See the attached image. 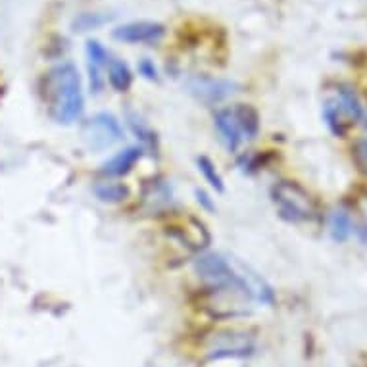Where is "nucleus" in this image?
<instances>
[{
    "mask_svg": "<svg viewBox=\"0 0 367 367\" xmlns=\"http://www.w3.org/2000/svg\"><path fill=\"white\" fill-rule=\"evenodd\" d=\"M45 100L50 118L58 123L77 122L85 110V96L81 87V76L69 62L52 67L47 76Z\"/></svg>",
    "mask_w": 367,
    "mask_h": 367,
    "instance_id": "f257e3e1",
    "label": "nucleus"
},
{
    "mask_svg": "<svg viewBox=\"0 0 367 367\" xmlns=\"http://www.w3.org/2000/svg\"><path fill=\"white\" fill-rule=\"evenodd\" d=\"M252 302H254V292L245 277L238 274L227 281L208 285L200 296V306L216 320L243 318L246 313H250Z\"/></svg>",
    "mask_w": 367,
    "mask_h": 367,
    "instance_id": "f03ea898",
    "label": "nucleus"
},
{
    "mask_svg": "<svg viewBox=\"0 0 367 367\" xmlns=\"http://www.w3.org/2000/svg\"><path fill=\"white\" fill-rule=\"evenodd\" d=\"M271 200L279 216L291 223H308L318 214L315 200L296 181H277L271 187Z\"/></svg>",
    "mask_w": 367,
    "mask_h": 367,
    "instance_id": "7ed1b4c3",
    "label": "nucleus"
},
{
    "mask_svg": "<svg viewBox=\"0 0 367 367\" xmlns=\"http://www.w3.org/2000/svg\"><path fill=\"white\" fill-rule=\"evenodd\" d=\"M254 352V337L248 331L225 329L210 335L206 340V356L217 359H241Z\"/></svg>",
    "mask_w": 367,
    "mask_h": 367,
    "instance_id": "20e7f679",
    "label": "nucleus"
},
{
    "mask_svg": "<svg viewBox=\"0 0 367 367\" xmlns=\"http://www.w3.org/2000/svg\"><path fill=\"white\" fill-rule=\"evenodd\" d=\"M81 137L91 151L100 152L122 141L123 131L120 122L113 118L112 113L100 112L83 123Z\"/></svg>",
    "mask_w": 367,
    "mask_h": 367,
    "instance_id": "39448f33",
    "label": "nucleus"
},
{
    "mask_svg": "<svg viewBox=\"0 0 367 367\" xmlns=\"http://www.w3.org/2000/svg\"><path fill=\"white\" fill-rule=\"evenodd\" d=\"M166 233L188 250H204L210 245V233L204 223L192 216L177 217L166 227Z\"/></svg>",
    "mask_w": 367,
    "mask_h": 367,
    "instance_id": "423d86ee",
    "label": "nucleus"
},
{
    "mask_svg": "<svg viewBox=\"0 0 367 367\" xmlns=\"http://www.w3.org/2000/svg\"><path fill=\"white\" fill-rule=\"evenodd\" d=\"M188 93L208 104L221 102L236 91V83L210 76H194L188 79Z\"/></svg>",
    "mask_w": 367,
    "mask_h": 367,
    "instance_id": "0eeeda50",
    "label": "nucleus"
},
{
    "mask_svg": "<svg viewBox=\"0 0 367 367\" xmlns=\"http://www.w3.org/2000/svg\"><path fill=\"white\" fill-rule=\"evenodd\" d=\"M166 35V27L158 21H131L113 29V37L129 45H154Z\"/></svg>",
    "mask_w": 367,
    "mask_h": 367,
    "instance_id": "6e6552de",
    "label": "nucleus"
},
{
    "mask_svg": "<svg viewBox=\"0 0 367 367\" xmlns=\"http://www.w3.org/2000/svg\"><path fill=\"white\" fill-rule=\"evenodd\" d=\"M197 274L208 282V285H216V282L227 281L235 275V269L227 262L223 256L219 254H204L194 262Z\"/></svg>",
    "mask_w": 367,
    "mask_h": 367,
    "instance_id": "1a4fd4ad",
    "label": "nucleus"
},
{
    "mask_svg": "<svg viewBox=\"0 0 367 367\" xmlns=\"http://www.w3.org/2000/svg\"><path fill=\"white\" fill-rule=\"evenodd\" d=\"M214 123H216V129L221 137V141L225 144V148L229 152L238 151V146L243 144V131L238 127V122H236L235 112L233 108H221L217 110L216 115H214Z\"/></svg>",
    "mask_w": 367,
    "mask_h": 367,
    "instance_id": "9d476101",
    "label": "nucleus"
},
{
    "mask_svg": "<svg viewBox=\"0 0 367 367\" xmlns=\"http://www.w3.org/2000/svg\"><path fill=\"white\" fill-rule=\"evenodd\" d=\"M87 60H89V77H91V89L94 93H100L104 87L102 69H106L110 62L108 50L98 41H87Z\"/></svg>",
    "mask_w": 367,
    "mask_h": 367,
    "instance_id": "9b49d317",
    "label": "nucleus"
},
{
    "mask_svg": "<svg viewBox=\"0 0 367 367\" xmlns=\"http://www.w3.org/2000/svg\"><path fill=\"white\" fill-rule=\"evenodd\" d=\"M142 148L141 146H127L125 151H120L115 156L102 166V175L106 177H123L135 168V164L141 160Z\"/></svg>",
    "mask_w": 367,
    "mask_h": 367,
    "instance_id": "f8f14e48",
    "label": "nucleus"
},
{
    "mask_svg": "<svg viewBox=\"0 0 367 367\" xmlns=\"http://www.w3.org/2000/svg\"><path fill=\"white\" fill-rule=\"evenodd\" d=\"M348 113L344 112V108L340 106L339 100H327L323 106V120L327 123L333 135L337 137H346L350 129V122H346Z\"/></svg>",
    "mask_w": 367,
    "mask_h": 367,
    "instance_id": "ddd939ff",
    "label": "nucleus"
},
{
    "mask_svg": "<svg viewBox=\"0 0 367 367\" xmlns=\"http://www.w3.org/2000/svg\"><path fill=\"white\" fill-rule=\"evenodd\" d=\"M108 81H110V85H112L113 91H118V93H127L133 85V74L129 66L120 60V58H110V62H108Z\"/></svg>",
    "mask_w": 367,
    "mask_h": 367,
    "instance_id": "4468645a",
    "label": "nucleus"
},
{
    "mask_svg": "<svg viewBox=\"0 0 367 367\" xmlns=\"http://www.w3.org/2000/svg\"><path fill=\"white\" fill-rule=\"evenodd\" d=\"M233 112H235L238 127L243 131V137L245 139H256L258 131H260V115L254 108L250 104H236Z\"/></svg>",
    "mask_w": 367,
    "mask_h": 367,
    "instance_id": "2eb2a0df",
    "label": "nucleus"
},
{
    "mask_svg": "<svg viewBox=\"0 0 367 367\" xmlns=\"http://www.w3.org/2000/svg\"><path fill=\"white\" fill-rule=\"evenodd\" d=\"M94 194L100 202L118 204V202H123L125 198L129 197V188H127V185L118 183V181H102V183L94 185Z\"/></svg>",
    "mask_w": 367,
    "mask_h": 367,
    "instance_id": "dca6fc26",
    "label": "nucleus"
},
{
    "mask_svg": "<svg viewBox=\"0 0 367 367\" xmlns=\"http://www.w3.org/2000/svg\"><path fill=\"white\" fill-rule=\"evenodd\" d=\"M337 93H339V98H337V100H339L340 106L344 108V112L348 113L350 120H362L364 108H362V102H359L356 91L348 85H339Z\"/></svg>",
    "mask_w": 367,
    "mask_h": 367,
    "instance_id": "f3484780",
    "label": "nucleus"
},
{
    "mask_svg": "<svg viewBox=\"0 0 367 367\" xmlns=\"http://www.w3.org/2000/svg\"><path fill=\"white\" fill-rule=\"evenodd\" d=\"M329 225L331 236H333L337 243H344V241L352 235V219H350L348 212H344V210H335V212L331 214Z\"/></svg>",
    "mask_w": 367,
    "mask_h": 367,
    "instance_id": "a211bd4d",
    "label": "nucleus"
},
{
    "mask_svg": "<svg viewBox=\"0 0 367 367\" xmlns=\"http://www.w3.org/2000/svg\"><path fill=\"white\" fill-rule=\"evenodd\" d=\"M127 122H129V127L133 129V133L137 135V139H141V142L148 148H156V135L152 131L151 127L146 123L139 120L135 113H127Z\"/></svg>",
    "mask_w": 367,
    "mask_h": 367,
    "instance_id": "6ab92c4d",
    "label": "nucleus"
},
{
    "mask_svg": "<svg viewBox=\"0 0 367 367\" xmlns=\"http://www.w3.org/2000/svg\"><path fill=\"white\" fill-rule=\"evenodd\" d=\"M198 170L202 171V175H204V179L210 183V187L216 188V190H223L225 185H223V179H221V175H219V171L216 170V166H214V162L206 158V156H202V158H198Z\"/></svg>",
    "mask_w": 367,
    "mask_h": 367,
    "instance_id": "aec40b11",
    "label": "nucleus"
},
{
    "mask_svg": "<svg viewBox=\"0 0 367 367\" xmlns=\"http://www.w3.org/2000/svg\"><path fill=\"white\" fill-rule=\"evenodd\" d=\"M106 19L110 18H104V16H98V14H83V16L77 18L76 27L79 31H87V29H94L98 27V25H102Z\"/></svg>",
    "mask_w": 367,
    "mask_h": 367,
    "instance_id": "412c9836",
    "label": "nucleus"
},
{
    "mask_svg": "<svg viewBox=\"0 0 367 367\" xmlns=\"http://www.w3.org/2000/svg\"><path fill=\"white\" fill-rule=\"evenodd\" d=\"M352 152H354V160H356V164L359 166V170L367 173V139L356 141Z\"/></svg>",
    "mask_w": 367,
    "mask_h": 367,
    "instance_id": "4be33fe9",
    "label": "nucleus"
},
{
    "mask_svg": "<svg viewBox=\"0 0 367 367\" xmlns=\"http://www.w3.org/2000/svg\"><path fill=\"white\" fill-rule=\"evenodd\" d=\"M139 74L146 77V79H151V81L158 79V69L154 66V62H151L148 58H144V60L139 62Z\"/></svg>",
    "mask_w": 367,
    "mask_h": 367,
    "instance_id": "5701e85b",
    "label": "nucleus"
},
{
    "mask_svg": "<svg viewBox=\"0 0 367 367\" xmlns=\"http://www.w3.org/2000/svg\"><path fill=\"white\" fill-rule=\"evenodd\" d=\"M197 197H198V202H202V204H206V208H214V204L208 200V197L202 192V190H197Z\"/></svg>",
    "mask_w": 367,
    "mask_h": 367,
    "instance_id": "b1692460",
    "label": "nucleus"
}]
</instances>
